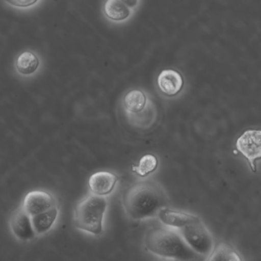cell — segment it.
I'll use <instances>...</instances> for the list:
<instances>
[{
    "instance_id": "cell-1",
    "label": "cell",
    "mask_w": 261,
    "mask_h": 261,
    "mask_svg": "<svg viewBox=\"0 0 261 261\" xmlns=\"http://www.w3.org/2000/svg\"><path fill=\"white\" fill-rule=\"evenodd\" d=\"M123 204L131 219L140 221L157 216L167 206L168 198L160 183L146 180L128 188L123 194Z\"/></svg>"
},
{
    "instance_id": "cell-2",
    "label": "cell",
    "mask_w": 261,
    "mask_h": 261,
    "mask_svg": "<svg viewBox=\"0 0 261 261\" xmlns=\"http://www.w3.org/2000/svg\"><path fill=\"white\" fill-rule=\"evenodd\" d=\"M144 245L150 253L178 261H196V254L181 238L179 231L170 227L156 226L146 232Z\"/></svg>"
},
{
    "instance_id": "cell-3",
    "label": "cell",
    "mask_w": 261,
    "mask_h": 261,
    "mask_svg": "<svg viewBox=\"0 0 261 261\" xmlns=\"http://www.w3.org/2000/svg\"><path fill=\"white\" fill-rule=\"evenodd\" d=\"M108 206L106 197L88 194L74 207L73 214L74 227L88 234L100 236L103 233V219Z\"/></svg>"
},
{
    "instance_id": "cell-4",
    "label": "cell",
    "mask_w": 261,
    "mask_h": 261,
    "mask_svg": "<svg viewBox=\"0 0 261 261\" xmlns=\"http://www.w3.org/2000/svg\"><path fill=\"white\" fill-rule=\"evenodd\" d=\"M179 230L185 242L198 256H207L215 248L213 237L201 219Z\"/></svg>"
},
{
    "instance_id": "cell-5",
    "label": "cell",
    "mask_w": 261,
    "mask_h": 261,
    "mask_svg": "<svg viewBox=\"0 0 261 261\" xmlns=\"http://www.w3.org/2000/svg\"><path fill=\"white\" fill-rule=\"evenodd\" d=\"M21 207L30 217L48 212L59 206L57 196L48 190H33L24 196Z\"/></svg>"
},
{
    "instance_id": "cell-6",
    "label": "cell",
    "mask_w": 261,
    "mask_h": 261,
    "mask_svg": "<svg viewBox=\"0 0 261 261\" xmlns=\"http://www.w3.org/2000/svg\"><path fill=\"white\" fill-rule=\"evenodd\" d=\"M9 227L13 238L19 242L29 244L37 239L31 217L23 210L20 204L10 215Z\"/></svg>"
},
{
    "instance_id": "cell-7",
    "label": "cell",
    "mask_w": 261,
    "mask_h": 261,
    "mask_svg": "<svg viewBox=\"0 0 261 261\" xmlns=\"http://www.w3.org/2000/svg\"><path fill=\"white\" fill-rule=\"evenodd\" d=\"M236 148L247 159L253 172H256V161L261 155V131L246 130L237 140Z\"/></svg>"
},
{
    "instance_id": "cell-8",
    "label": "cell",
    "mask_w": 261,
    "mask_h": 261,
    "mask_svg": "<svg viewBox=\"0 0 261 261\" xmlns=\"http://www.w3.org/2000/svg\"><path fill=\"white\" fill-rule=\"evenodd\" d=\"M139 4V1L108 0L103 7V13L111 22H126L132 17Z\"/></svg>"
},
{
    "instance_id": "cell-9",
    "label": "cell",
    "mask_w": 261,
    "mask_h": 261,
    "mask_svg": "<svg viewBox=\"0 0 261 261\" xmlns=\"http://www.w3.org/2000/svg\"><path fill=\"white\" fill-rule=\"evenodd\" d=\"M119 177L113 172L100 171L90 176L88 187L90 192L97 196L106 197L114 191Z\"/></svg>"
},
{
    "instance_id": "cell-10",
    "label": "cell",
    "mask_w": 261,
    "mask_h": 261,
    "mask_svg": "<svg viewBox=\"0 0 261 261\" xmlns=\"http://www.w3.org/2000/svg\"><path fill=\"white\" fill-rule=\"evenodd\" d=\"M60 213V207L57 206L48 212L31 217L33 229L37 238L45 236L56 228Z\"/></svg>"
},
{
    "instance_id": "cell-11",
    "label": "cell",
    "mask_w": 261,
    "mask_h": 261,
    "mask_svg": "<svg viewBox=\"0 0 261 261\" xmlns=\"http://www.w3.org/2000/svg\"><path fill=\"white\" fill-rule=\"evenodd\" d=\"M40 67V58L31 50L22 51L15 60V69L22 77H33L37 74Z\"/></svg>"
},
{
    "instance_id": "cell-12",
    "label": "cell",
    "mask_w": 261,
    "mask_h": 261,
    "mask_svg": "<svg viewBox=\"0 0 261 261\" xmlns=\"http://www.w3.org/2000/svg\"><path fill=\"white\" fill-rule=\"evenodd\" d=\"M158 86L163 94L167 96H175L183 88L182 76L179 72L173 69L163 70L159 74Z\"/></svg>"
},
{
    "instance_id": "cell-13",
    "label": "cell",
    "mask_w": 261,
    "mask_h": 261,
    "mask_svg": "<svg viewBox=\"0 0 261 261\" xmlns=\"http://www.w3.org/2000/svg\"><path fill=\"white\" fill-rule=\"evenodd\" d=\"M151 103L150 99L141 90H132L123 97V107L128 117L140 114Z\"/></svg>"
},
{
    "instance_id": "cell-14",
    "label": "cell",
    "mask_w": 261,
    "mask_h": 261,
    "mask_svg": "<svg viewBox=\"0 0 261 261\" xmlns=\"http://www.w3.org/2000/svg\"><path fill=\"white\" fill-rule=\"evenodd\" d=\"M158 216L163 224L169 227L178 229L183 228L200 220V218L195 215H190L186 212L171 210L167 207L162 209L159 212Z\"/></svg>"
},
{
    "instance_id": "cell-15",
    "label": "cell",
    "mask_w": 261,
    "mask_h": 261,
    "mask_svg": "<svg viewBox=\"0 0 261 261\" xmlns=\"http://www.w3.org/2000/svg\"><path fill=\"white\" fill-rule=\"evenodd\" d=\"M158 167V160L152 154L143 155L139 162L138 166H134L133 170L141 177H145L153 172Z\"/></svg>"
},
{
    "instance_id": "cell-16",
    "label": "cell",
    "mask_w": 261,
    "mask_h": 261,
    "mask_svg": "<svg viewBox=\"0 0 261 261\" xmlns=\"http://www.w3.org/2000/svg\"><path fill=\"white\" fill-rule=\"evenodd\" d=\"M40 1L38 0H16V1H7L6 4L13 7V8L19 9V10H28V9L33 8L40 4Z\"/></svg>"
},
{
    "instance_id": "cell-17",
    "label": "cell",
    "mask_w": 261,
    "mask_h": 261,
    "mask_svg": "<svg viewBox=\"0 0 261 261\" xmlns=\"http://www.w3.org/2000/svg\"><path fill=\"white\" fill-rule=\"evenodd\" d=\"M224 243H221L218 245L215 246L212 253L207 256V259L204 261H224Z\"/></svg>"
},
{
    "instance_id": "cell-18",
    "label": "cell",
    "mask_w": 261,
    "mask_h": 261,
    "mask_svg": "<svg viewBox=\"0 0 261 261\" xmlns=\"http://www.w3.org/2000/svg\"><path fill=\"white\" fill-rule=\"evenodd\" d=\"M223 256H224V261H243L239 253L226 244H224Z\"/></svg>"
}]
</instances>
